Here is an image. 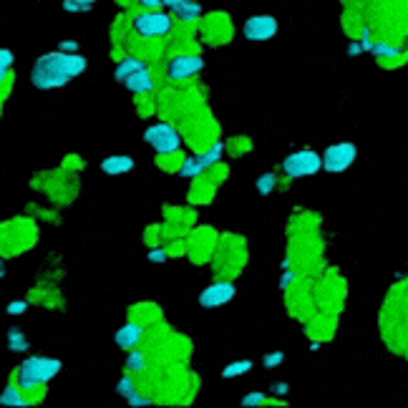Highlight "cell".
<instances>
[{
    "label": "cell",
    "instance_id": "1",
    "mask_svg": "<svg viewBox=\"0 0 408 408\" xmlns=\"http://www.w3.org/2000/svg\"><path fill=\"white\" fill-rule=\"evenodd\" d=\"M83 71H86V58L78 53H46L35 61L30 81L35 88H61Z\"/></svg>",
    "mask_w": 408,
    "mask_h": 408
},
{
    "label": "cell",
    "instance_id": "2",
    "mask_svg": "<svg viewBox=\"0 0 408 408\" xmlns=\"http://www.w3.org/2000/svg\"><path fill=\"white\" fill-rule=\"evenodd\" d=\"M58 373H61V361H56V358H28L21 366V385L35 388V385L56 378Z\"/></svg>",
    "mask_w": 408,
    "mask_h": 408
},
{
    "label": "cell",
    "instance_id": "3",
    "mask_svg": "<svg viewBox=\"0 0 408 408\" xmlns=\"http://www.w3.org/2000/svg\"><path fill=\"white\" fill-rule=\"evenodd\" d=\"M320 167H322V156L308 149L295 151V154H290L288 159L282 161V172L288 174V177H310V174H315Z\"/></svg>",
    "mask_w": 408,
    "mask_h": 408
},
{
    "label": "cell",
    "instance_id": "4",
    "mask_svg": "<svg viewBox=\"0 0 408 408\" xmlns=\"http://www.w3.org/2000/svg\"><path fill=\"white\" fill-rule=\"evenodd\" d=\"M146 144L154 146L159 154H172L182 146V136L174 127L169 124H154L151 129H146Z\"/></svg>",
    "mask_w": 408,
    "mask_h": 408
},
{
    "label": "cell",
    "instance_id": "5",
    "mask_svg": "<svg viewBox=\"0 0 408 408\" xmlns=\"http://www.w3.org/2000/svg\"><path fill=\"white\" fill-rule=\"evenodd\" d=\"M134 25L144 38H161L172 30V18L161 11H144L134 21Z\"/></svg>",
    "mask_w": 408,
    "mask_h": 408
},
{
    "label": "cell",
    "instance_id": "6",
    "mask_svg": "<svg viewBox=\"0 0 408 408\" xmlns=\"http://www.w3.org/2000/svg\"><path fill=\"white\" fill-rule=\"evenodd\" d=\"M356 154H358V149L353 144L328 146V149H325V154H322V167L328 169L330 174L345 172V169H348L353 161H356Z\"/></svg>",
    "mask_w": 408,
    "mask_h": 408
},
{
    "label": "cell",
    "instance_id": "7",
    "mask_svg": "<svg viewBox=\"0 0 408 408\" xmlns=\"http://www.w3.org/2000/svg\"><path fill=\"white\" fill-rule=\"evenodd\" d=\"M235 285L232 282H212L207 290H202L199 305L202 308H219V305L230 303L235 298Z\"/></svg>",
    "mask_w": 408,
    "mask_h": 408
},
{
    "label": "cell",
    "instance_id": "8",
    "mask_svg": "<svg viewBox=\"0 0 408 408\" xmlns=\"http://www.w3.org/2000/svg\"><path fill=\"white\" fill-rule=\"evenodd\" d=\"M277 33V21L272 16H252L245 23V35L250 40H270Z\"/></svg>",
    "mask_w": 408,
    "mask_h": 408
},
{
    "label": "cell",
    "instance_id": "9",
    "mask_svg": "<svg viewBox=\"0 0 408 408\" xmlns=\"http://www.w3.org/2000/svg\"><path fill=\"white\" fill-rule=\"evenodd\" d=\"M202 69H204V61H202L199 56H177L172 64H169V78L174 81L192 78V76H197Z\"/></svg>",
    "mask_w": 408,
    "mask_h": 408
},
{
    "label": "cell",
    "instance_id": "10",
    "mask_svg": "<svg viewBox=\"0 0 408 408\" xmlns=\"http://www.w3.org/2000/svg\"><path fill=\"white\" fill-rule=\"evenodd\" d=\"M141 335H144V328L139 325V322H127L124 328L116 333V343L121 345V348H127V351H132L134 345L141 340Z\"/></svg>",
    "mask_w": 408,
    "mask_h": 408
},
{
    "label": "cell",
    "instance_id": "11",
    "mask_svg": "<svg viewBox=\"0 0 408 408\" xmlns=\"http://www.w3.org/2000/svg\"><path fill=\"white\" fill-rule=\"evenodd\" d=\"M124 86L129 88V91H134V93H151L154 91V78H151V74H149V69H141V71H136V74L132 76V78L124 83Z\"/></svg>",
    "mask_w": 408,
    "mask_h": 408
},
{
    "label": "cell",
    "instance_id": "12",
    "mask_svg": "<svg viewBox=\"0 0 408 408\" xmlns=\"http://www.w3.org/2000/svg\"><path fill=\"white\" fill-rule=\"evenodd\" d=\"M101 169H104L106 174H124V172H132L134 169V159L132 156H109V159L101 161Z\"/></svg>",
    "mask_w": 408,
    "mask_h": 408
},
{
    "label": "cell",
    "instance_id": "13",
    "mask_svg": "<svg viewBox=\"0 0 408 408\" xmlns=\"http://www.w3.org/2000/svg\"><path fill=\"white\" fill-rule=\"evenodd\" d=\"M144 69V64L139 61V58H127V61H121L119 66H116V81H121V83H127L129 78H132L136 71Z\"/></svg>",
    "mask_w": 408,
    "mask_h": 408
},
{
    "label": "cell",
    "instance_id": "14",
    "mask_svg": "<svg viewBox=\"0 0 408 408\" xmlns=\"http://www.w3.org/2000/svg\"><path fill=\"white\" fill-rule=\"evenodd\" d=\"M177 18H182V21H197V18L202 16V6L197 3V0H187L185 6L177 8Z\"/></svg>",
    "mask_w": 408,
    "mask_h": 408
},
{
    "label": "cell",
    "instance_id": "15",
    "mask_svg": "<svg viewBox=\"0 0 408 408\" xmlns=\"http://www.w3.org/2000/svg\"><path fill=\"white\" fill-rule=\"evenodd\" d=\"M0 403L3 406H25V398L16 385H8L6 391H3V396H0Z\"/></svg>",
    "mask_w": 408,
    "mask_h": 408
},
{
    "label": "cell",
    "instance_id": "16",
    "mask_svg": "<svg viewBox=\"0 0 408 408\" xmlns=\"http://www.w3.org/2000/svg\"><path fill=\"white\" fill-rule=\"evenodd\" d=\"M204 167H207V164L202 161V156H192V159H187L185 164H182V177H199Z\"/></svg>",
    "mask_w": 408,
    "mask_h": 408
},
{
    "label": "cell",
    "instance_id": "17",
    "mask_svg": "<svg viewBox=\"0 0 408 408\" xmlns=\"http://www.w3.org/2000/svg\"><path fill=\"white\" fill-rule=\"evenodd\" d=\"M250 368H252V363H250V361H237V363H232V366H227V368L222 371V375H224V378H232V375L247 373Z\"/></svg>",
    "mask_w": 408,
    "mask_h": 408
},
{
    "label": "cell",
    "instance_id": "18",
    "mask_svg": "<svg viewBox=\"0 0 408 408\" xmlns=\"http://www.w3.org/2000/svg\"><path fill=\"white\" fill-rule=\"evenodd\" d=\"M8 343H11V351H16V353H23L25 348H28V343H25V338H23V333L18 328H13L11 333H8Z\"/></svg>",
    "mask_w": 408,
    "mask_h": 408
},
{
    "label": "cell",
    "instance_id": "19",
    "mask_svg": "<svg viewBox=\"0 0 408 408\" xmlns=\"http://www.w3.org/2000/svg\"><path fill=\"white\" fill-rule=\"evenodd\" d=\"M275 174H262V177L257 179V190L262 192V194H270L272 190H275Z\"/></svg>",
    "mask_w": 408,
    "mask_h": 408
},
{
    "label": "cell",
    "instance_id": "20",
    "mask_svg": "<svg viewBox=\"0 0 408 408\" xmlns=\"http://www.w3.org/2000/svg\"><path fill=\"white\" fill-rule=\"evenodd\" d=\"M127 368L129 371H141L144 368V356H141V353H132L127 361Z\"/></svg>",
    "mask_w": 408,
    "mask_h": 408
},
{
    "label": "cell",
    "instance_id": "21",
    "mask_svg": "<svg viewBox=\"0 0 408 408\" xmlns=\"http://www.w3.org/2000/svg\"><path fill=\"white\" fill-rule=\"evenodd\" d=\"M13 64V53L8 51V48H3V51H0V71H3V76L8 74V66Z\"/></svg>",
    "mask_w": 408,
    "mask_h": 408
},
{
    "label": "cell",
    "instance_id": "22",
    "mask_svg": "<svg viewBox=\"0 0 408 408\" xmlns=\"http://www.w3.org/2000/svg\"><path fill=\"white\" fill-rule=\"evenodd\" d=\"M373 53H375V56H398L396 48L385 46V43H375V46H373Z\"/></svg>",
    "mask_w": 408,
    "mask_h": 408
},
{
    "label": "cell",
    "instance_id": "23",
    "mask_svg": "<svg viewBox=\"0 0 408 408\" xmlns=\"http://www.w3.org/2000/svg\"><path fill=\"white\" fill-rule=\"evenodd\" d=\"M219 154H222V146H214V149H209L207 154H202V161H204V164H214V161L219 159Z\"/></svg>",
    "mask_w": 408,
    "mask_h": 408
},
{
    "label": "cell",
    "instance_id": "24",
    "mask_svg": "<svg viewBox=\"0 0 408 408\" xmlns=\"http://www.w3.org/2000/svg\"><path fill=\"white\" fill-rule=\"evenodd\" d=\"M64 8L66 11H71V13H83V11H88L83 3H78V0H64Z\"/></svg>",
    "mask_w": 408,
    "mask_h": 408
},
{
    "label": "cell",
    "instance_id": "25",
    "mask_svg": "<svg viewBox=\"0 0 408 408\" xmlns=\"http://www.w3.org/2000/svg\"><path fill=\"white\" fill-rule=\"evenodd\" d=\"M132 391H134V380L132 378H121V383H119V393H121V396H129Z\"/></svg>",
    "mask_w": 408,
    "mask_h": 408
},
{
    "label": "cell",
    "instance_id": "26",
    "mask_svg": "<svg viewBox=\"0 0 408 408\" xmlns=\"http://www.w3.org/2000/svg\"><path fill=\"white\" fill-rule=\"evenodd\" d=\"M127 401L132 403V406H146V403H149L144 396H139L136 391H132V393H129V396H127Z\"/></svg>",
    "mask_w": 408,
    "mask_h": 408
},
{
    "label": "cell",
    "instance_id": "27",
    "mask_svg": "<svg viewBox=\"0 0 408 408\" xmlns=\"http://www.w3.org/2000/svg\"><path fill=\"white\" fill-rule=\"evenodd\" d=\"M264 401V396L262 393H250V396H245V406H257V403H262Z\"/></svg>",
    "mask_w": 408,
    "mask_h": 408
},
{
    "label": "cell",
    "instance_id": "28",
    "mask_svg": "<svg viewBox=\"0 0 408 408\" xmlns=\"http://www.w3.org/2000/svg\"><path fill=\"white\" fill-rule=\"evenodd\" d=\"M280 363H282V353H272V356L264 358V366H267V368H272V366H280Z\"/></svg>",
    "mask_w": 408,
    "mask_h": 408
},
{
    "label": "cell",
    "instance_id": "29",
    "mask_svg": "<svg viewBox=\"0 0 408 408\" xmlns=\"http://www.w3.org/2000/svg\"><path fill=\"white\" fill-rule=\"evenodd\" d=\"M149 260L151 262H164V260H167V252H164V250H151Z\"/></svg>",
    "mask_w": 408,
    "mask_h": 408
},
{
    "label": "cell",
    "instance_id": "30",
    "mask_svg": "<svg viewBox=\"0 0 408 408\" xmlns=\"http://www.w3.org/2000/svg\"><path fill=\"white\" fill-rule=\"evenodd\" d=\"M23 310H25V303H11V305H8V313H11V315H21Z\"/></svg>",
    "mask_w": 408,
    "mask_h": 408
},
{
    "label": "cell",
    "instance_id": "31",
    "mask_svg": "<svg viewBox=\"0 0 408 408\" xmlns=\"http://www.w3.org/2000/svg\"><path fill=\"white\" fill-rule=\"evenodd\" d=\"M161 3H164V6H167V8H172V11H177V8L185 6L187 0H161Z\"/></svg>",
    "mask_w": 408,
    "mask_h": 408
},
{
    "label": "cell",
    "instance_id": "32",
    "mask_svg": "<svg viewBox=\"0 0 408 408\" xmlns=\"http://www.w3.org/2000/svg\"><path fill=\"white\" fill-rule=\"evenodd\" d=\"M141 3H144V8H149V11H156L159 6H164L161 0H141Z\"/></svg>",
    "mask_w": 408,
    "mask_h": 408
},
{
    "label": "cell",
    "instance_id": "33",
    "mask_svg": "<svg viewBox=\"0 0 408 408\" xmlns=\"http://www.w3.org/2000/svg\"><path fill=\"white\" fill-rule=\"evenodd\" d=\"M78 3H83V6H86V8H91L93 3H96V0H78Z\"/></svg>",
    "mask_w": 408,
    "mask_h": 408
}]
</instances>
